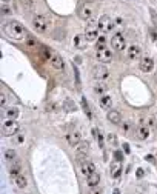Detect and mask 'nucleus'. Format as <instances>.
<instances>
[{"mask_svg": "<svg viewBox=\"0 0 157 194\" xmlns=\"http://www.w3.org/2000/svg\"><path fill=\"white\" fill-rule=\"evenodd\" d=\"M108 120H110L111 123H114V125H117V123H120V114H119V111L116 110H111L110 112H108Z\"/></svg>", "mask_w": 157, "mask_h": 194, "instance_id": "aec40b11", "label": "nucleus"}, {"mask_svg": "<svg viewBox=\"0 0 157 194\" xmlns=\"http://www.w3.org/2000/svg\"><path fill=\"white\" fill-rule=\"evenodd\" d=\"M9 13H11V8L8 6V5H3V6H2V15H6Z\"/></svg>", "mask_w": 157, "mask_h": 194, "instance_id": "e433bc0d", "label": "nucleus"}, {"mask_svg": "<svg viewBox=\"0 0 157 194\" xmlns=\"http://www.w3.org/2000/svg\"><path fill=\"white\" fill-rule=\"evenodd\" d=\"M106 89H108V86H106V83H103V82H97V83L94 85V93H97V94H105Z\"/></svg>", "mask_w": 157, "mask_h": 194, "instance_id": "b1692460", "label": "nucleus"}, {"mask_svg": "<svg viewBox=\"0 0 157 194\" xmlns=\"http://www.w3.org/2000/svg\"><path fill=\"white\" fill-rule=\"evenodd\" d=\"M51 65L56 69H59V71H63L65 69V63H63V59L60 56H57V54H54L52 59H51Z\"/></svg>", "mask_w": 157, "mask_h": 194, "instance_id": "dca6fc26", "label": "nucleus"}, {"mask_svg": "<svg viewBox=\"0 0 157 194\" xmlns=\"http://www.w3.org/2000/svg\"><path fill=\"white\" fill-rule=\"evenodd\" d=\"M137 137H139L140 140H147V139L149 137V129H148V126L140 125V126L137 128Z\"/></svg>", "mask_w": 157, "mask_h": 194, "instance_id": "6ab92c4d", "label": "nucleus"}, {"mask_svg": "<svg viewBox=\"0 0 157 194\" xmlns=\"http://www.w3.org/2000/svg\"><path fill=\"white\" fill-rule=\"evenodd\" d=\"M149 32H151V39H153V40H157V34H156V31L149 29Z\"/></svg>", "mask_w": 157, "mask_h": 194, "instance_id": "79ce46f5", "label": "nucleus"}, {"mask_svg": "<svg viewBox=\"0 0 157 194\" xmlns=\"http://www.w3.org/2000/svg\"><path fill=\"white\" fill-rule=\"evenodd\" d=\"M111 46L114 48L116 51H123L126 48V42L123 39L122 34H116L114 37L111 39Z\"/></svg>", "mask_w": 157, "mask_h": 194, "instance_id": "423d86ee", "label": "nucleus"}, {"mask_svg": "<svg viewBox=\"0 0 157 194\" xmlns=\"http://www.w3.org/2000/svg\"><path fill=\"white\" fill-rule=\"evenodd\" d=\"M42 56H43V59H46V60H48V59H52L54 54H51V51L48 50V48H42Z\"/></svg>", "mask_w": 157, "mask_h": 194, "instance_id": "c85d7f7f", "label": "nucleus"}, {"mask_svg": "<svg viewBox=\"0 0 157 194\" xmlns=\"http://www.w3.org/2000/svg\"><path fill=\"white\" fill-rule=\"evenodd\" d=\"M105 37H99L97 39V50H102V48H105Z\"/></svg>", "mask_w": 157, "mask_h": 194, "instance_id": "2f4dec72", "label": "nucleus"}, {"mask_svg": "<svg viewBox=\"0 0 157 194\" xmlns=\"http://www.w3.org/2000/svg\"><path fill=\"white\" fill-rule=\"evenodd\" d=\"M20 5L23 6L25 9H31L32 6V0H20Z\"/></svg>", "mask_w": 157, "mask_h": 194, "instance_id": "c756f323", "label": "nucleus"}, {"mask_svg": "<svg viewBox=\"0 0 157 194\" xmlns=\"http://www.w3.org/2000/svg\"><path fill=\"white\" fill-rule=\"evenodd\" d=\"M15 157H17V154H15L14 149H6V151H5V159H6V160L13 162V160H15Z\"/></svg>", "mask_w": 157, "mask_h": 194, "instance_id": "bb28decb", "label": "nucleus"}, {"mask_svg": "<svg viewBox=\"0 0 157 194\" xmlns=\"http://www.w3.org/2000/svg\"><path fill=\"white\" fill-rule=\"evenodd\" d=\"M129 129H131V123H129V122H125V123H123V131L128 134Z\"/></svg>", "mask_w": 157, "mask_h": 194, "instance_id": "58836bf2", "label": "nucleus"}, {"mask_svg": "<svg viewBox=\"0 0 157 194\" xmlns=\"http://www.w3.org/2000/svg\"><path fill=\"white\" fill-rule=\"evenodd\" d=\"M147 123H148V126L154 128V126H156V119H154V117H148V119H147Z\"/></svg>", "mask_w": 157, "mask_h": 194, "instance_id": "c9c22d12", "label": "nucleus"}, {"mask_svg": "<svg viewBox=\"0 0 157 194\" xmlns=\"http://www.w3.org/2000/svg\"><path fill=\"white\" fill-rule=\"evenodd\" d=\"M123 151H125L126 154L131 153V148H129V145H128V143H123Z\"/></svg>", "mask_w": 157, "mask_h": 194, "instance_id": "a19ab883", "label": "nucleus"}, {"mask_svg": "<svg viewBox=\"0 0 157 194\" xmlns=\"http://www.w3.org/2000/svg\"><path fill=\"white\" fill-rule=\"evenodd\" d=\"M139 66L143 73H149V71H153V68H154V62H153V59H149V57H143L142 60H140Z\"/></svg>", "mask_w": 157, "mask_h": 194, "instance_id": "9b49d317", "label": "nucleus"}, {"mask_svg": "<svg viewBox=\"0 0 157 194\" xmlns=\"http://www.w3.org/2000/svg\"><path fill=\"white\" fill-rule=\"evenodd\" d=\"M128 57L131 59V60H137L140 57V46L137 45H131L128 48Z\"/></svg>", "mask_w": 157, "mask_h": 194, "instance_id": "f3484780", "label": "nucleus"}, {"mask_svg": "<svg viewBox=\"0 0 157 194\" xmlns=\"http://www.w3.org/2000/svg\"><path fill=\"white\" fill-rule=\"evenodd\" d=\"M56 108H57L56 103H48V105H46V110H48V111H56Z\"/></svg>", "mask_w": 157, "mask_h": 194, "instance_id": "ea45409f", "label": "nucleus"}, {"mask_svg": "<svg viewBox=\"0 0 157 194\" xmlns=\"http://www.w3.org/2000/svg\"><path fill=\"white\" fill-rule=\"evenodd\" d=\"M97 59L102 63H110L112 60V52L108 50V48H102V50H97Z\"/></svg>", "mask_w": 157, "mask_h": 194, "instance_id": "1a4fd4ad", "label": "nucleus"}, {"mask_svg": "<svg viewBox=\"0 0 157 194\" xmlns=\"http://www.w3.org/2000/svg\"><path fill=\"white\" fill-rule=\"evenodd\" d=\"M3 31L9 39H14V40H23L26 37V31L23 28V25L19 23L17 20H9L3 26Z\"/></svg>", "mask_w": 157, "mask_h": 194, "instance_id": "f257e3e1", "label": "nucleus"}, {"mask_svg": "<svg viewBox=\"0 0 157 194\" xmlns=\"http://www.w3.org/2000/svg\"><path fill=\"white\" fill-rule=\"evenodd\" d=\"M99 182H100V174L99 172H93V174H89L88 177H86V183H88V186L89 188H93V186H97L99 185Z\"/></svg>", "mask_w": 157, "mask_h": 194, "instance_id": "2eb2a0df", "label": "nucleus"}, {"mask_svg": "<svg viewBox=\"0 0 157 194\" xmlns=\"http://www.w3.org/2000/svg\"><path fill=\"white\" fill-rule=\"evenodd\" d=\"M112 194H120V191H119V190H114V193H112Z\"/></svg>", "mask_w": 157, "mask_h": 194, "instance_id": "de8ad7c7", "label": "nucleus"}, {"mask_svg": "<svg viewBox=\"0 0 157 194\" xmlns=\"http://www.w3.org/2000/svg\"><path fill=\"white\" fill-rule=\"evenodd\" d=\"M80 170H82V174H83L85 177H88L89 174H93V172H96V165H94L91 160L85 159V160H82V162H80Z\"/></svg>", "mask_w": 157, "mask_h": 194, "instance_id": "39448f33", "label": "nucleus"}, {"mask_svg": "<svg viewBox=\"0 0 157 194\" xmlns=\"http://www.w3.org/2000/svg\"><path fill=\"white\" fill-rule=\"evenodd\" d=\"M17 131H19V122H15V120H6L2 126V134L6 136V137L14 136Z\"/></svg>", "mask_w": 157, "mask_h": 194, "instance_id": "7ed1b4c3", "label": "nucleus"}, {"mask_svg": "<svg viewBox=\"0 0 157 194\" xmlns=\"http://www.w3.org/2000/svg\"><path fill=\"white\" fill-rule=\"evenodd\" d=\"M156 28H157V23H156Z\"/></svg>", "mask_w": 157, "mask_h": 194, "instance_id": "09e8293b", "label": "nucleus"}, {"mask_svg": "<svg viewBox=\"0 0 157 194\" xmlns=\"http://www.w3.org/2000/svg\"><path fill=\"white\" fill-rule=\"evenodd\" d=\"M88 194H102V190H100V188H97V186H93V188H89Z\"/></svg>", "mask_w": 157, "mask_h": 194, "instance_id": "f704fd0d", "label": "nucleus"}, {"mask_svg": "<svg viewBox=\"0 0 157 194\" xmlns=\"http://www.w3.org/2000/svg\"><path fill=\"white\" fill-rule=\"evenodd\" d=\"M26 45H28V48H36V40L32 37H26Z\"/></svg>", "mask_w": 157, "mask_h": 194, "instance_id": "473e14b6", "label": "nucleus"}, {"mask_svg": "<svg viewBox=\"0 0 157 194\" xmlns=\"http://www.w3.org/2000/svg\"><path fill=\"white\" fill-rule=\"evenodd\" d=\"M93 133H94V136L97 137V140H99V147L103 148V137H102V134L97 131V129H93Z\"/></svg>", "mask_w": 157, "mask_h": 194, "instance_id": "cd10ccee", "label": "nucleus"}, {"mask_svg": "<svg viewBox=\"0 0 157 194\" xmlns=\"http://www.w3.org/2000/svg\"><path fill=\"white\" fill-rule=\"evenodd\" d=\"M80 142H82V133L80 131H73L68 134V143L73 145V147H75V145H79Z\"/></svg>", "mask_w": 157, "mask_h": 194, "instance_id": "ddd939ff", "label": "nucleus"}, {"mask_svg": "<svg viewBox=\"0 0 157 194\" xmlns=\"http://www.w3.org/2000/svg\"><path fill=\"white\" fill-rule=\"evenodd\" d=\"M110 170H111V176L114 177V179L119 177V176H120V172H122V162L114 159L111 162V165H110Z\"/></svg>", "mask_w": 157, "mask_h": 194, "instance_id": "f8f14e48", "label": "nucleus"}, {"mask_svg": "<svg viewBox=\"0 0 157 194\" xmlns=\"http://www.w3.org/2000/svg\"><path fill=\"white\" fill-rule=\"evenodd\" d=\"M82 108H83V111H85L86 117H88V119H93V112H91L89 105H88V100H86L85 97H82Z\"/></svg>", "mask_w": 157, "mask_h": 194, "instance_id": "393cba45", "label": "nucleus"}, {"mask_svg": "<svg viewBox=\"0 0 157 194\" xmlns=\"http://www.w3.org/2000/svg\"><path fill=\"white\" fill-rule=\"evenodd\" d=\"M114 159L116 160H122L123 159V153H122V151H116V153H114Z\"/></svg>", "mask_w": 157, "mask_h": 194, "instance_id": "4c0bfd02", "label": "nucleus"}, {"mask_svg": "<svg viewBox=\"0 0 157 194\" xmlns=\"http://www.w3.org/2000/svg\"><path fill=\"white\" fill-rule=\"evenodd\" d=\"M112 26H114V23H112V20L110 15H102L100 20H99V29L100 31H103V32H108V31H111L112 29Z\"/></svg>", "mask_w": 157, "mask_h": 194, "instance_id": "0eeeda50", "label": "nucleus"}, {"mask_svg": "<svg viewBox=\"0 0 157 194\" xmlns=\"http://www.w3.org/2000/svg\"><path fill=\"white\" fill-rule=\"evenodd\" d=\"M20 174H22V166L19 163V160L15 159V160H13V163L9 166V176L13 177V179H15V177L20 176Z\"/></svg>", "mask_w": 157, "mask_h": 194, "instance_id": "4468645a", "label": "nucleus"}, {"mask_svg": "<svg viewBox=\"0 0 157 194\" xmlns=\"http://www.w3.org/2000/svg\"><path fill=\"white\" fill-rule=\"evenodd\" d=\"M89 153V143L88 142H80L77 145V154L83 156V154H88Z\"/></svg>", "mask_w": 157, "mask_h": 194, "instance_id": "4be33fe9", "label": "nucleus"}, {"mask_svg": "<svg viewBox=\"0 0 157 194\" xmlns=\"http://www.w3.org/2000/svg\"><path fill=\"white\" fill-rule=\"evenodd\" d=\"M32 26H34V29L37 32L45 34L48 31V20L43 17V15H34V19H32Z\"/></svg>", "mask_w": 157, "mask_h": 194, "instance_id": "f03ea898", "label": "nucleus"}, {"mask_svg": "<svg viewBox=\"0 0 157 194\" xmlns=\"http://www.w3.org/2000/svg\"><path fill=\"white\" fill-rule=\"evenodd\" d=\"M2 116H5L8 120H15V119L19 117V110H17V108H8Z\"/></svg>", "mask_w": 157, "mask_h": 194, "instance_id": "a211bd4d", "label": "nucleus"}, {"mask_svg": "<svg viewBox=\"0 0 157 194\" xmlns=\"http://www.w3.org/2000/svg\"><path fill=\"white\" fill-rule=\"evenodd\" d=\"M65 110L66 111H75L77 110V105L74 103V100H71V99H65Z\"/></svg>", "mask_w": 157, "mask_h": 194, "instance_id": "a878e982", "label": "nucleus"}, {"mask_svg": "<svg viewBox=\"0 0 157 194\" xmlns=\"http://www.w3.org/2000/svg\"><path fill=\"white\" fill-rule=\"evenodd\" d=\"M136 174H137V177H143V174H145V172H143V170H142V168H139Z\"/></svg>", "mask_w": 157, "mask_h": 194, "instance_id": "37998d69", "label": "nucleus"}, {"mask_svg": "<svg viewBox=\"0 0 157 194\" xmlns=\"http://www.w3.org/2000/svg\"><path fill=\"white\" fill-rule=\"evenodd\" d=\"M111 105H112V100H111V97H110V96L103 94V96L100 97V106L103 108V110H110Z\"/></svg>", "mask_w": 157, "mask_h": 194, "instance_id": "412c9836", "label": "nucleus"}, {"mask_svg": "<svg viewBox=\"0 0 157 194\" xmlns=\"http://www.w3.org/2000/svg\"><path fill=\"white\" fill-rule=\"evenodd\" d=\"M23 139H25V137H23V134H20L19 139H17V142H19V143H20V142H23Z\"/></svg>", "mask_w": 157, "mask_h": 194, "instance_id": "49530a36", "label": "nucleus"}, {"mask_svg": "<svg viewBox=\"0 0 157 194\" xmlns=\"http://www.w3.org/2000/svg\"><path fill=\"white\" fill-rule=\"evenodd\" d=\"M5 105H6V96H5V93L0 94V106H2V110L5 108Z\"/></svg>", "mask_w": 157, "mask_h": 194, "instance_id": "72a5a7b5", "label": "nucleus"}, {"mask_svg": "<svg viewBox=\"0 0 157 194\" xmlns=\"http://www.w3.org/2000/svg\"><path fill=\"white\" fill-rule=\"evenodd\" d=\"M97 28H99V26H88L86 31H85V39L89 40V42L99 39V29Z\"/></svg>", "mask_w": 157, "mask_h": 194, "instance_id": "9d476101", "label": "nucleus"}, {"mask_svg": "<svg viewBox=\"0 0 157 194\" xmlns=\"http://www.w3.org/2000/svg\"><path fill=\"white\" fill-rule=\"evenodd\" d=\"M108 140H111V143H116V137L114 136H110V137H108Z\"/></svg>", "mask_w": 157, "mask_h": 194, "instance_id": "a18cd8bd", "label": "nucleus"}, {"mask_svg": "<svg viewBox=\"0 0 157 194\" xmlns=\"http://www.w3.org/2000/svg\"><path fill=\"white\" fill-rule=\"evenodd\" d=\"M94 13V8H93V5H83V6H80L79 9V17L82 19V20H89L91 19V15H93Z\"/></svg>", "mask_w": 157, "mask_h": 194, "instance_id": "6e6552de", "label": "nucleus"}, {"mask_svg": "<svg viewBox=\"0 0 157 194\" xmlns=\"http://www.w3.org/2000/svg\"><path fill=\"white\" fill-rule=\"evenodd\" d=\"M147 160H148V162H151V163H153V162H154V157H153V156H147Z\"/></svg>", "mask_w": 157, "mask_h": 194, "instance_id": "c03bdc74", "label": "nucleus"}, {"mask_svg": "<svg viewBox=\"0 0 157 194\" xmlns=\"http://www.w3.org/2000/svg\"><path fill=\"white\" fill-rule=\"evenodd\" d=\"M91 73H93V77L96 80H105V79H108V75H110L105 65H96Z\"/></svg>", "mask_w": 157, "mask_h": 194, "instance_id": "20e7f679", "label": "nucleus"}, {"mask_svg": "<svg viewBox=\"0 0 157 194\" xmlns=\"http://www.w3.org/2000/svg\"><path fill=\"white\" fill-rule=\"evenodd\" d=\"M14 182H15V185H17V188H20V190H23V188H26V177L23 176V174H20V176H17L14 179Z\"/></svg>", "mask_w": 157, "mask_h": 194, "instance_id": "5701e85b", "label": "nucleus"}, {"mask_svg": "<svg viewBox=\"0 0 157 194\" xmlns=\"http://www.w3.org/2000/svg\"><path fill=\"white\" fill-rule=\"evenodd\" d=\"M74 77H75V86H80V75H79V69L77 66H74Z\"/></svg>", "mask_w": 157, "mask_h": 194, "instance_id": "7c9ffc66", "label": "nucleus"}]
</instances>
